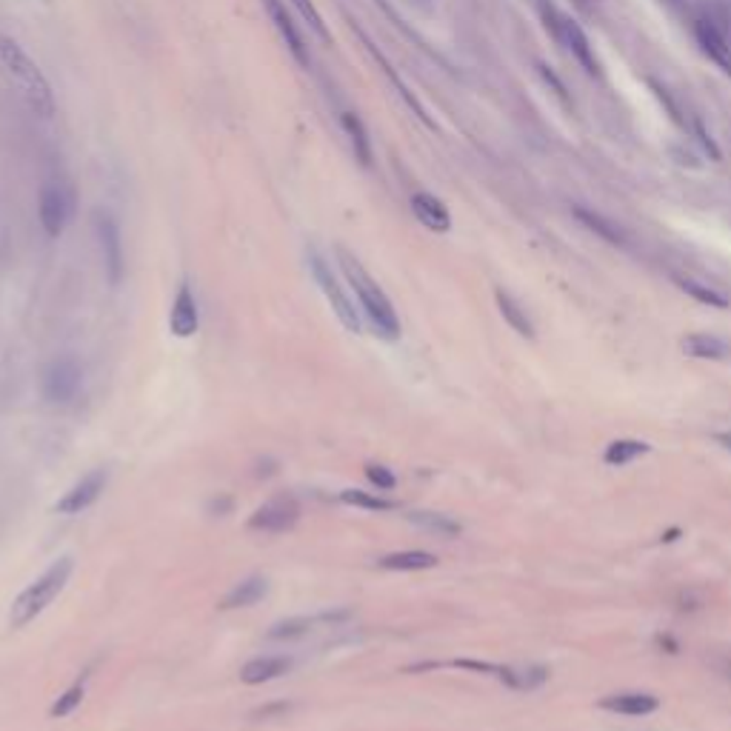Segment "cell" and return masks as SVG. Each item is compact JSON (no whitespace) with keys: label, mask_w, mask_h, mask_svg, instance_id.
<instances>
[{"label":"cell","mask_w":731,"mask_h":731,"mask_svg":"<svg viewBox=\"0 0 731 731\" xmlns=\"http://www.w3.org/2000/svg\"><path fill=\"white\" fill-rule=\"evenodd\" d=\"M338 263L343 268L346 280H349V286L354 292L357 303H361V309L369 320V326L375 329V335L383 338V340H397L400 338V320H397V312L392 300L386 298V292H383L375 277L366 272V266L354 258L349 249L338 246Z\"/></svg>","instance_id":"6da1fadb"},{"label":"cell","mask_w":731,"mask_h":731,"mask_svg":"<svg viewBox=\"0 0 731 731\" xmlns=\"http://www.w3.org/2000/svg\"><path fill=\"white\" fill-rule=\"evenodd\" d=\"M0 63H4L6 72L20 86V92H23V97H27L29 109L35 114H41V118H52L55 106H58L52 83L46 81V74L41 72V66H37V63L27 55V49H23L15 37L0 35Z\"/></svg>","instance_id":"7a4b0ae2"},{"label":"cell","mask_w":731,"mask_h":731,"mask_svg":"<svg viewBox=\"0 0 731 731\" xmlns=\"http://www.w3.org/2000/svg\"><path fill=\"white\" fill-rule=\"evenodd\" d=\"M72 572H74V560L69 555L58 557L52 566L37 577L35 583H29L27 588H23V592L18 595V600L12 603L9 626L23 628V626H29L35 618H41V614L55 603V597L63 592V588H66Z\"/></svg>","instance_id":"3957f363"},{"label":"cell","mask_w":731,"mask_h":731,"mask_svg":"<svg viewBox=\"0 0 731 731\" xmlns=\"http://www.w3.org/2000/svg\"><path fill=\"white\" fill-rule=\"evenodd\" d=\"M309 268H312V277H315V284L320 286V292L326 294V300L331 306V312L338 315L340 323L354 331V335H361L363 331V320H361V312L354 309V300L349 298V292L343 289V284L338 280V275L331 272V266L323 261V254L320 252H309Z\"/></svg>","instance_id":"277c9868"},{"label":"cell","mask_w":731,"mask_h":731,"mask_svg":"<svg viewBox=\"0 0 731 731\" xmlns=\"http://www.w3.org/2000/svg\"><path fill=\"white\" fill-rule=\"evenodd\" d=\"M83 386V366L78 357L72 354H58L43 366L41 375V392L43 400L52 406H66L78 397Z\"/></svg>","instance_id":"5b68a950"},{"label":"cell","mask_w":731,"mask_h":731,"mask_svg":"<svg viewBox=\"0 0 731 731\" xmlns=\"http://www.w3.org/2000/svg\"><path fill=\"white\" fill-rule=\"evenodd\" d=\"M74 212V195L69 186L63 183H46L37 198V217L49 237H60L63 229L69 226Z\"/></svg>","instance_id":"8992f818"},{"label":"cell","mask_w":731,"mask_h":731,"mask_svg":"<svg viewBox=\"0 0 731 731\" xmlns=\"http://www.w3.org/2000/svg\"><path fill=\"white\" fill-rule=\"evenodd\" d=\"M300 520V506L292 494H275L268 497L263 506H258L249 517L252 532H266V534H284L294 529Z\"/></svg>","instance_id":"52a82bcc"},{"label":"cell","mask_w":731,"mask_h":731,"mask_svg":"<svg viewBox=\"0 0 731 731\" xmlns=\"http://www.w3.org/2000/svg\"><path fill=\"white\" fill-rule=\"evenodd\" d=\"M352 32H354L357 37H361V43H363V49H366V52H369V58L377 63V69H380L383 74H386V78H389V83L394 86V92L400 95V97H403V104H406L408 109L415 112V118H417V121H420L423 126H429L432 132H438V123H434V121L429 118L426 106H423L420 100L415 97V92H412V89L406 86V81L400 78V74L394 72V66H392V63H389V58L383 55V52H380V49H377L375 43H371V37L366 35V29H363V27H361V23H357V20H352Z\"/></svg>","instance_id":"ba28073f"},{"label":"cell","mask_w":731,"mask_h":731,"mask_svg":"<svg viewBox=\"0 0 731 731\" xmlns=\"http://www.w3.org/2000/svg\"><path fill=\"white\" fill-rule=\"evenodd\" d=\"M263 9H266L268 20H272V27L277 29L280 41L286 43V49H289V55L294 58V63H298L300 69H309L312 66L309 46H306L303 35L298 29V23H294L292 12L286 6V0H263Z\"/></svg>","instance_id":"9c48e42d"},{"label":"cell","mask_w":731,"mask_h":731,"mask_svg":"<svg viewBox=\"0 0 731 731\" xmlns=\"http://www.w3.org/2000/svg\"><path fill=\"white\" fill-rule=\"evenodd\" d=\"M106 483H109V471L106 469H92L58 500L55 511L58 515H81V511H86L92 503H97V497L104 494Z\"/></svg>","instance_id":"30bf717a"},{"label":"cell","mask_w":731,"mask_h":731,"mask_svg":"<svg viewBox=\"0 0 731 731\" xmlns=\"http://www.w3.org/2000/svg\"><path fill=\"white\" fill-rule=\"evenodd\" d=\"M95 223H97L100 252H104L106 277H109L112 286H118L121 277H123V243H121V229H118V223H114V217H112L109 212H97Z\"/></svg>","instance_id":"8fae6325"},{"label":"cell","mask_w":731,"mask_h":731,"mask_svg":"<svg viewBox=\"0 0 731 731\" xmlns=\"http://www.w3.org/2000/svg\"><path fill=\"white\" fill-rule=\"evenodd\" d=\"M169 329L175 338H191L198 335L200 329V309L195 300V292H191L189 280H183L177 286V294L172 300V312H169Z\"/></svg>","instance_id":"7c38bea8"},{"label":"cell","mask_w":731,"mask_h":731,"mask_svg":"<svg viewBox=\"0 0 731 731\" xmlns=\"http://www.w3.org/2000/svg\"><path fill=\"white\" fill-rule=\"evenodd\" d=\"M566 52H572V58L580 63V66L586 69V74H592V78H597L600 74V60L595 55V46L588 43V37L583 32V27L577 23L574 18H563V32H560V43Z\"/></svg>","instance_id":"4fadbf2b"},{"label":"cell","mask_w":731,"mask_h":731,"mask_svg":"<svg viewBox=\"0 0 731 731\" xmlns=\"http://www.w3.org/2000/svg\"><path fill=\"white\" fill-rule=\"evenodd\" d=\"M408 206H412V214L429 232L446 235L448 229H452V212H448L446 203L438 195H432V191H415Z\"/></svg>","instance_id":"5bb4252c"},{"label":"cell","mask_w":731,"mask_h":731,"mask_svg":"<svg viewBox=\"0 0 731 731\" xmlns=\"http://www.w3.org/2000/svg\"><path fill=\"white\" fill-rule=\"evenodd\" d=\"M691 32H695V37H697V43H700L703 52L709 55L723 72L731 74V41H728V37L717 32L703 15H697L695 20H691Z\"/></svg>","instance_id":"9a60e30c"},{"label":"cell","mask_w":731,"mask_h":731,"mask_svg":"<svg viewBox=\"0 0 731 731\" xmlns=\"http://www.w3.org/2000/svg\"><path fill=\"white\" fill-rule=\"evenodd\" d=\"M292 669L289 657H280V654H263V657H254L240 669V683L246 686H263L272 683V680L284 677Z\"/></svg>","instance_id":"2e32d148"},{"label":"cell","mask_w":731,"mask_h":731,"mask_svg":"<svg viewBox=\"0 0 731 731\" xmlns=\"http://www.w3.org/2000/svg\"><path fill=\"white\" fill-rule=\"evenodd\" d=\"M600 709L606 712H618V714H628V717H643L660 709V700L649 695V691H620V695H609L600 700Z\"/></svg>","instance_id":"e0dca14e"},{"label":"cell","mask_w":731,"mask_h":731,"mask_svg":"<svg viewBox=\"0 0 731 731\" xmlns=\"http://www.w3.org/2000/svg\"><path fill=\"white\" fill-rule=\"evenodd\" d=\"M683 352L697 361H728L731 357V343L720 335H709V331H695V335L683 338Z\"/></svg>","instance_id":"ac0fdd59"},{"label":"cell","mask_w":731,"mask_h":731,"mask_svg":"<svg viewBox=\"0 0 731 731\" xmlns=\"http://www.w3.org/2000/svg\"><path fill=\"white\" fill-rule=\"evenodd\" d=\"M574 212V217L577 221H580L588 232H595L597 237H603L609 243V246H628V237H626V232H623V226H618L614 221H609V217H603L600 212H595V209H586V206H574L572 209Z\"/></svg>","instance_id":"d6986e66"},{"label":"cell","mask_w":731,"mask_h":731,"mask_svg":"<svg viewBox=\"0 0 731 731\" xmlns=\"http://www.w3.org/2000/svg\"><path fill=\"white\" fill-rule=\"evenodd\" d=\"M268 592V583H266V577H246V580H240L235 583L232 588L226 592V597L221 600V609H249L254 606L258 600H263Z\"/></svg>","instance_id":"ffe728a7"},{"label":"cell","mask_w":731,"mask_h":731,"mask_svg":"<svg viewBox=\"0 0 731 731\" xmlns=\"http://www.w3.org/2000/svg\"><path fill=\"white\" fill-rule=\"evenodd\" d=\"M340 126H343L346 137H349V146H352L354 160L361 163L363 169H369V166H371V137L366 132V123L357 118L354 112H343L340 114Z\"/></svg>","instance_id":"44dd1931"},{"label":"cell","mask_w":731,"mask_h":731,"mask_svg":"<svg viewBox=\"0 0 731 731\" xmlns=\"http://www.w3.org/2000/svg\"><path fill=\"white\" fill-rule=\"evenodd\" d=\"M377 566L386 572H423V569L438 566V557H434L432 551L408 548V551H392V555L377 557Z\"/></svg>","instance_id":"7402d4cb"},{"label":"cell","mask_w":731,"mask_h":731,"mask_svg":"<svg viewBox=\"0 0 731 731\" xmlns=\"http://www.w3.org/2000/svg\"><path fill=\"white\" fill-rule=\"evenodd\" d=\"M494 300H497L500 315H503V320H506V323H509L511 329L517 331V335H523V338H534V326H532L529 315H525L523 306H520L515 298H511V294H509L506 289H497V292H494Z\"/></svg>","instance_id":"603a6c76"},{"label":"cell","mask_w":731,"mask_h":731,"mask_svg":"<svg viewBox=\"0 0 731 731\" xmlns=\"http://www.w3.org/2000/svg\"><path fill=\"white\" fill-rule=\"evenodd\" d=\"M415 525H420L423 532L440 534V537H457L460 534V523L452 520L448 515H440V511H408L406 515Z\"/></svg>","instance_id":"cb8c5ba5"},{"label":"cell","mask_w":731,"mask_h":731,"mask_svg":"<svg viewBox=\"0 0 731 731\" xmlns=\"http://www.w3.org/2000/svg\"><path fill=\"white\" fill-rule=\"evenodd\" d=\"M674 284L683 289L688 298H695L697 303H703V306H712V309H728V298L723 292H717V289H712V286H705V284H700V280H691V277H680V275H674Z\"/></svg>","instance_id":"d4e9b609"},{"label":"cell","mask_w":731,"mask_h":731,"mask_svg":"<svg viewBox=\"0 0 731 731\" xmlns=\"http://www.w3.org/2000/svg\"><path fill=\"white\" fill-rule=\"evenodd\" d=\"M651 452V446L643 443V440H614L606 446V452H603V460H606L609 466H626L632 463V460L643 457Z\"/></svg>","instance_id":"484cf974"},{"label":"cell","mask_w":731,"mask_h":731,"mask_svg":"<svg viewBox=\"0 0 731 731\" xmlns=\"http://www.w3.org/2000/svg\"><path fill=\"white\" fill-rule=\"evenodd\" d=\"M289 4H292L294 9H298V15L306 20V27L312 29V35L317 37V41L329 46V43H331V32H329L323 15H320L317 6L312 4V0H289Z\"/></svg>","instance_id":"4316f807"},{"label":"cell","mask_w":731,"mask_h":731,"mask_svg":"<svg viewBox=\"0 0 731 731\" xmlns=\"http://www.w3.org/2000/svg\"><path fill=\"white\" fill-rule=\"evenodd\" d=\"M340 503L354 506V509H363V511H392V509H397L392 500L377 497V494H369V492H361V489H343L340 492Z\"/></svg>","instance_id":"83f0119b"},{"label":"cell","mask_w":731,"mask_h":731,"mask_svg":"<svg viewBox=\"0 0 731 731\" xmlns=\"http://www.w3.org/2000/svg\"><path fill=\"white\" fill-rule=\"evenodd\" d=\"M646 86L651 89V95L657 97V104H660V106L665 109V114H669V121H672V123L677 126V129H683V132H686V126H688V123H686L683 112H680L677 100L672 97V92H669V89H665V86H663L660 81H654V78H646Z\"/></svg>","instance_id":"f1b7e54d"},{"label":"cell","mask_w":731,"mask_h":731,"mask_svg":"<svg viewBox=\"0 0 731 731\" xmlns=\"http://www.w3.org/2000/svg\"><path fill=\"white\" fill-rule=\"evenodd\" d=\"M312 628V620L309 618H289V620H280L275 623L272 628L266 632L268 640H294V637H303L306 632Z\"/></svg>","instance_id":"f546056e"},{"label":"cell","mask_w":731,"mask_h":731,"mask_svg":"<svg viewBox=\"0 0 731 731\" xmlns=\"http://www.w3.org/2000/svg\"><path fill=\"white\" fill-rule=\"evenodd\" d=\"M83 697H86V686H83V683H74V686H69V688L63 691V695L52 703V709H49V714H52V717H69V714L83 703Z\"/></svg>","instance_id":"4dcf8cb0"},{"label":"cell","mask_w":731,"mask_h":731,"mask_svg":"<svg viewBox=\"0 0 731 731\" xmlns=\"http://www.w3.org/2000/svg\"><path fill=\"white\" fill-rule=\"evenodd\" d=\"M537 12H540V20H543L546 32L555 37V43H560L563 18H566V12H560L555 0H537Z\"/></svg>","instance_id":"1f68e13d"},{"label":"cell","mask_w":731,"mask_h":731,"mask_svg":"<svg viewBox=\"0 0 731 731\" xmlns=\"http://www.w3.org/2000/svg\"><path fill=\"white\" fill-rule=\"evenodd\" d=\"M366 478L377 492H392L397 486L394 471L389 466H383V463H366Z\"/></svg>","instance_id":"d6a6232c"},{"label":"cell","mask_w":731,"mask_h":731,"mask_svg":"<svg viewBox=\"0 0 731 731\" xmlns=\"http://www.w3.org/2000/svg\"><path fill=\"white\" fill-rule=\"evenodd\" d=\"M691 132H695L697 144H700V149L705 152V155H709V160H714V163H717V160H723V152H720V146H717V140L712 137V132H709V129H705L700 118L691 121Z\"/></svg>","instance_id":"836d02e7"},{"label":"cell","mask_w":731,"mask_h":731,"mask_svg":"<svg viewBox=\"0 0 731 731\" xmlns=\"http://www.w3.org/2000/svg\"><path fill=\"white\" fill-rule=\"evenodd\" d=\"M537 72H540V78H543V83L551 89V92H555L563 104H569V95H566V86H563V81L557 78L555 74V69L548 66V63H537Z\"/></svg>","instance_id":"e575fe53"},{"label":"cell","mask_w":731,"mask_h":731,"mask_svg":"<svg viewBox=\"0 0 731 731\" xmlns=\"http://www.w3.org/2000/svg\"><path fill=\"white\" fill-rule=\"evenodd\" d=\"M212 509H214V511H229V509H232V500H229V497H221V503H217V500H212Z\"/></svg>","instance_id":"d590c367"},{"label":"cell","mask_w":731,"mask_h":731,"mask_svg":"<svg viewBox=\"0 0 731 731\" xmlns=\"http://www.w3.org/2000/svg\"><path fill=\"white\" fill-rule=\"evenodd\" d=\"M714 440L720 443V446H726L728 452H731V432H720V434H714Z\"/></svg>","instance_id":"8d00e7d4"},{"label":"cell","mask_w":731,"mask_h":731,"mask_svg":"<svg viewBox=\"0 0 731 731\" xmlns=\"http://www.w3.org/2000/svg\"><path fill=\"white\" fill-rule=\"evenodd\" d=\"M43 4H52V0H43Z\"/></svg>","instance_id":"74e56055"},{"label":"cell","mask_w":731,"mask_h":731,"mask_svg":"<svg viewBox=\"0 0 731 731\" xmlns=\"http://www.w3.org/2000/svg\"><path fill=\"white\" fill-rule=\"evenodd\" d=\"M577 4H583V0H577Z\"/></svg>","instance_id":"f35d334b"}]
</instances>
